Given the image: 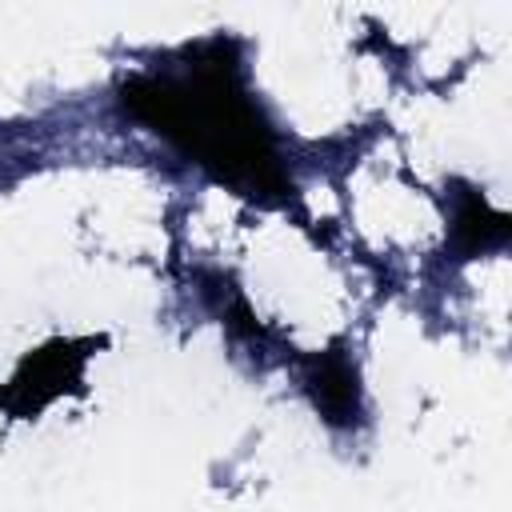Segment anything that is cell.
Instances as JSON below:
<instances>
[{
	"mask_svg": "<svg viewBox=\"0 0 512 512\" xmlns=\"http://www.w3.org/2000/svg\"><path fill=\"white\" fill-rule=\"evenodd\" d=\"M124 108L248 196H276L288 188L272 132L240 88L228 44L204 48L180 76H132L124 84Z\"/></svg>",
	"mask_w": 512,
	"mask_h": 512,
	"instance_id": "1",
	"label": "cell"
},
{
	"mask_svg": "<svg viewBox=\"0 0 512 512\" xmlns=\"http://www.w3.org/2000/svg\"><path fill=\"white\" fill-rule=\"evenodd\" d=\"M84 356H88V352H80V348L68 344V340H56V344L32 352V356L20 364V372L8 380V388L0 392V404H4L8 412H16V416H28V412L44 408V404H48L52 396H60L64 388H76Z\"/></svg>",
	"mask_w": 512,
	"mask_h": 512,
	"instance_id": "2",
	"label": "cell"
},
{
	"mask_svg": "<svg viewBox=\"0 0 512 512\" xmlns=\"http://www.w3.org/2000/svg\"><path fill=\"white\" fill-rule=\"evenodd\" d=\"M308 388H312V400L324 412V420H332V424H352L356 420V412H360L356 372L348 368V360L340 352H324V356L312 360Z\"/></svg>",
	"mask_w": 512,
	"mask_h": 512,
	"instance_id": "3",
	"label": "cell"
},
{
	"mask_svg": "<svg viewBox=\"0 0 512 512\" xmlns=\"http://www.w3.org/2000/svg\"><path fill=\"white\" fill-rule=\"evenodd\" d=\"M456 232H460L464 248L476 252V248H492V244H500V240L508 236V220H504L500 212H492L480 196H468V204H464L460 216H456Z\"/></svg>",
	"mask_w": 512,
	"mask_h": 512,
	"instance_id": "4",
	"label": "cell"
}]
</instances>
